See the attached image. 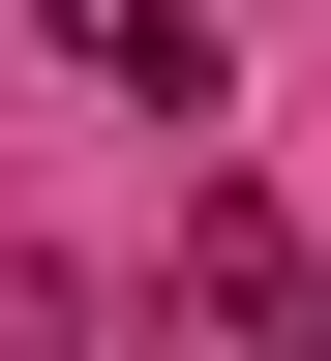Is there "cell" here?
<instances>
[{"mask_svg": "<svg viewBox=\"0 0 331 361\" xmlns=\"http://www.w3.org/2000/svg\"><path fill=\"white\" fill-rule=\"evenodd\" d=\"M61 61L121 90V121H211V0H61Z\"/></svg>", "mask_w": 331, "mask_h": 361, "instance_id": "obj_2", "label": "cell"}, {"mask_svg": "<svg viewBox=\"0 0 331 361\" xmlns=\"http://www.w3.org/2000/svg\"><path fill=\"white\" fill-rule=\"evenodd\" d=\"M181 331H331V241L271 211V180H211V211H181Z\"/></svg>", "mask_w": 331, "mask_h": 361, "instance_id": "obj_1", "label": "cell"}]
</instances>
